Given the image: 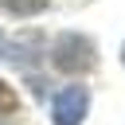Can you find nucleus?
Listing matches in <instances>:
<instances>
[{
	"instance_id": "4",
	"label": "nucleus",
	"mask_w": 125,
	"mask_h": 125,
	"mask_svg": "<svg viewBox=\"0 0 125 125\" xmlns=\"http://www.w3.org/2000/svg\"><path fill=\"white\" fill-rule=\"evenodd\" d=\"M55 0H0V8L8 12V16H16V20H31V16H39V12H47Z\"/></svg>"
},
{
	"instance_id": "1",
	"label": "nucleus",
	"mask_w": 125,
	"mask_h": 125,
	"mask_svg": "<svg viewBox=\"0 0 125 125\" xmlns=\"http://www.w3.org/2000/svg\"><path fill=\"white\" fill-rule=\"evenodd\" d=\"M51 62H55V70H62V74H86V70H94V43L82 35V31H62L59 39H55V47H51Z\"/></svg>"
},
{
	"instance_id": "2",
	"label": "nucleus",
	"mask_w": 125,
	"mask_h": 125,
	"mask_svg": "<svg viewBox=\"0 0 125 125\" xmlns=\"http://www.w3.org/2000/svg\"><path fill=\"white\" fill-rule=\"evenodd\" d=\"M86 109H90V90H86L82 82L62 86V90L55 94V102H51V117H55V125H82Z\"/></svg>"
},
{
	"instance_id": "5",
	"label": "nucleus",
	"mask_w": 125,
	"mask_h": 125,
	"mask_svg": "<svg viewBox=\"0 0 125 125\" xmlns=\"http://www.w3.org/2000/svg\"><path fill=\"white\" fill-rule=\"evenodd\" d=\"M4 43H8V39H4V35H0V55H4Z\"/></svg>"
},
{
	"instance_id": "6",
	"label": "nucleus",
	"mask_w": 125,
	"mask_h": 125,
	"mask_svg": "<svg viewBox=\"0 0 125 125\" xmlns=\"http://www.w3.org/2000/svg\"><path fill=\"white\" fill-rule=\"evenodd\" d=\"M121 62H125V47H121Z\"/></svg>"
},
{
	"instance_id": "3",
	"label": "nucleus",
	"mask_w": 125,
	"mask_h": 125,
	"mask_svg": "<svg viewBox=\"0 0 125 125\" xmlns=\"http://www.w3.org/2000/svg\"><path fill=\"white\" fill-rule=\"evenodd\" d=\"M39 47H43V35L23 31V35H16V39H8V43H4V59L20 62V66H27L31 59H39Z\"/></svg>"
}]
</instances>
